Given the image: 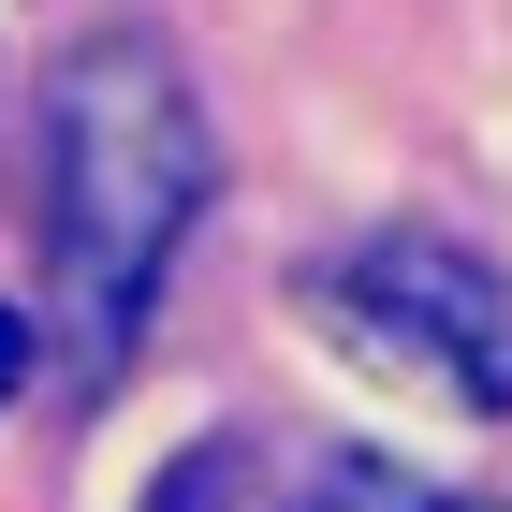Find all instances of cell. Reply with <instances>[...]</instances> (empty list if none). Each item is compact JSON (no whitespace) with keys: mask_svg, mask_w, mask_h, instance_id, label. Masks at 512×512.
I'll use <instances>...</instances> for the list:
<instances>
[{"mask_svg":"<svg viewBox=\"0 0 512 512\" xmlns=\"http://www.w3.org/2000/svg\"><path fill=\"white\" fill-rule=\"evenodd\" d=\"M30 381V308H0V395Z\"/></svg>","mask_w":512,"mask_h":512,"instance_id":"cell-5","label":"cell"},{"mask_svg":"<svg viewBox=\"0 0 512 512\" xmlns=\"http://www.w3.org/2000/svg\"><path fill=\"white\" fill-rule=\"evenodd\" d=\"M205 191H220V147H205L176 44L132 30V15L88 30L44 88V278H59V322H74V381H118Z\"/></svg>","mask_w":512,"mask_h":512,"instance_id":"cell-1","label":"cell"},{"mask_svg":"<svg viewBox=\"0 0 512 512\" xmlns=\"http://www.w3.org/2000/svg\"><path fill=\"white\" fill-rule=\"evenodd\" d=\"M439 512H512V498H439Z\"/></svg>","mask_w":512,"mask_h":512,"instance_id":"cell-6","label":"cell"},{"mask_svg":"<svg viewBox=\"0 0 512 512\" xmlns=\"http://www.w3.org/2000/svg\"><path fill=\"white\" fill-rule=\"evenodd\" d=\"M147 512H264V454H249V439H191V454L147 483Z\"/></svg>","mask_w":512,"mask_h":512,"instance_id":"cell-3","label":"cell"},{"mask_svg":"<svg viewBox=\"0 0 512 512\" xmlns=\"http://www.w3.org/2000/svg\"><path fill=\"white\" fill-rule=\"evenodd\" d=\"M308 512H439V498L395 469V454H337V469L308 483Z\"/></svg>","mask_w":512,"mask_h":512,"instance_id":"cell-4","label":"cell"},{"mask_svg":"<svg viewBox=\"0 0 512 512\" xmlns=\"http://www.w3.org/2000/svg\"><path fill=\"white\" fill-rule=\"evenodd\" d=\"M308 322H322L352 366H381V381L454 395V410L512 425V278L483 264V249H454V235H381V249H352V264L308 278Z\"/></svg>","mask_w":512,"mask_h":512,"instance_id":"cell-2","label":"cell"}]
</instances>
